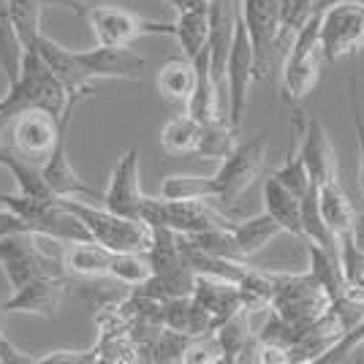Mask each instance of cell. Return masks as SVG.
<instances>
[{
  "instance_id": "1",
  "label": "cell",
  "mask_w": 364,
  "mask_h": 364,
  "mask_svg": "<svg viewBox=\"0 0 364 364\" xmlns=\"http://www.w3.org/2000/svg\"><path fill=\"white\" fill-rule=\"evenodd\" d=\"M65 101H68V92L58 82V76L49 71L44 58L36 49H25L19 74L14 82H9V92L0 98V114L11 120L25 109H44L49 114L60 117Z\"/></svg>"
},
{
  "instance_id": "2",
  "label": "cell",
  "mask_w": 364,
  "mask_h": 364,
  "mask_svg": "<svg viewBox=\"0 0 364 364\" xmlns=\"http://www.w3.org/2000/svg\"><path fill=\"white\" fill-rule=\"evenodd\" d=\"M269 310L289 323L294 329L296 343H299L321 318H326L332 313V299L310 269L291 274L280 272V280H277L272 299H269Z\"/></svg>"
},
{
  "instance_id": "3",
  "label": "cell",
  "mask_w": 364,
  "mask_h": 364,
  "mask_svg": "<svg viewBox=\"0 0 364 364\" xmlns=\"http://www.w3.org/2000/svg\"><path fill=\"white\" fill-rule=\"evenodd\" d=\"M58 201L71 215H76V220L87 228L92 242L104 245L114 253H147L152 242V226H147L144 220L122 218L107 207H95L79 198H58Z\"/></svg>"
},
{
  "instance_id": "4",
  "label": "cell",
  "mask_w": 364,
  "mask_h": 364,
  "mask_svg": "<svg viewBox=\"0 0 364 364\" xmlns=\"http://www.w3.org/2000/svg\"><path fill=\"white\" fill-rule=\"evenodd\" d=\"M321 14L313 11L307 14L302 25L294 33V41L283 63V76H280V98L296 107L302 104L310 92L318 87L321 68H323V49H321Z\"/></svg>"
},
{
  "instance_id": "5",
  "label": "cell",
  "mask_w": 364,
  "mask_h": 364,
  "mask_svg": "<svg viewBox=\"0 0 364 364\" xmlns=\"http://www.w3.org/2000/svg\"><path fill=\"white\" fill-rule=\"evenodd\" d=\"M60 240H52L36 231H19L0 240V267L11 291L22 289L33 277L41 274H65L63 253L55 247Z\"/></svg>"
},
{
  "instance_id": "6",
  "label": "cell",
  "mask_w": 364,
  "mask_h": 364,
  "mask_svg": "<svg viewBox=\"0 0 364 364\" xmlns=\"http://www.w3.org/2000/svg\"><path fill=\"white\" fill-rule=\"evenodd\" d=\"M264 166H267V131H258L247 141H237V147L220 161L218 171L210 177L215 201L234 204L261 177Z\"/></svg>"
},
{
  "instance_id": "7",
  "label": "cell",
  "mask_w": 364,
  "mask_h": 364,
  "mask_svg": "<svg viewBox=\"0 0 364 364\" xmlns=\"http://www.w3.org/2000/svg\"><path fill=\"white\" fill-rule=\"evenodd\" d=\"M240 3V16H242L250 44H253V58H256V79H264L269 74V65L274 60V52L280 49V41L289 36L283 28V14H286V0H237Z\"/></svg>"
},
{
  "instance_id": "8",
  "label": "cell",
  "mask_w": 364,
  "mask_h": 364,
  "mask_svg": "<svg viewBox=\"0 0 364 364\" xmlns=\"http://www.w3.org/2000/svg\"><path fill=\"white\" fill-rule=\"evenodd\" d=\"M92 28L95 41L104 46H131L144 36H174V22H158L147 19L125 9H112V6H98L85 11Z\"/></svg>"
},
{
  "instance_id": "9",
  "label": "cell",
  "mask_w": 364,
  "mask_h": 364,
  "mask_svg": "<svg viewBox=\"0 0 364 364\" xmlns=\"http://www.w3.org/2000/svg\"><path fill=\"white\" fill-rule=\"evenodd\" d=\"M321 14V49L323 60L337 63L364 49V6L359 3H334Z\"/></svg>"
},
{
  "instance_id": "10",
  "label": "cell",
  "mask_w": 364,
  "mask_h": 364,
  "mask_svg": "<svg viewBox=\"0 0 364 364\" xmlns=\"http://www.w3.org/2000/svg\"><path fill=\"white\" fill-rule=\"evenodd\" d=\"M228 82V109L226 120L231 128H240L247 112V95H250V85L256 82V58H253V44L245 28L242 16L237 19L234 28V38H231V49L226 58V76Z\"/></svg>"
},
{
  "instance_id": "11",
  "label": "cell",
  "mask_w": 364,
  "mask_h": 364,
  "mask_svg": "<svg viewBox=\"0 0 364 364\" xmlns=\"http://www.w3.org/2000/svg\"><path fill=\"white\" fill-rule=\"evenodd\" d=\"M58 128H60V117L49 114L44 109H25L11 117L6 136L16 155L41 166L58 141Z\"/></svg>"
},
{
  "instance_id": "12",
  "label": "cell",
  "mask_w": 364,
  "mask_h": 364,
  "mask_svg": "<svg viewBox=\"0 0 364 364\" xmlns=\"http://www.w3.org/2000/svg\"><path fill=\"white\" fill-rule=\"evenodd\" d=\"M291 125L296 131V150L310 171V180L316 185L340 180L337 177V152H334V144L329 141V134L321 125V120L307 114L304 109H296L291 117Z\"/></svg>"
},
{
  "instance_id": "13",
  "label": "cell",
  "mask_w": 364,
  "mask_h": 364,
  "mask_svg": "<svg viewBox=\"0 0 364 364\" xmlns=\"http://www.w3.org/2000/svg\"><path fill=\"white\" fill-rule=\"evenodd\" d=\"M101 201L112 213L141 220L144 193H141V177H139V150L122 152V158L112 168L109 188L104 191Z\"/></svg>"
},
{
  "instance_id": "14",
  "label": "cell",
  "mask_w": 364,
  "mask_h": 364,
  "mask_svg": "<svg viewBox=\"0 0 364 364\" xmlns=\"http://www.w3.org/2000/svg\"><path fill=\"white\" fill-rule=\"evenodd\" d=\"M79 63L85 65V71L92 82L101 79H128V82H141V71L147 60L136 55L128 46H104L98 44L95 49H76Z\"/></svg>"
},
{
  "instance_id": "15",
  "label": "cell",
  "mask_w": 364,
  "mask_h": 364,
  "mask_svg": "<svg viewBox=\"0 0 364 364\" xmlns=\"http://www.w3.org/2000/svg\"><path fill=\"white\" fill-rule=\"evenodd\" d=\"M65 296V274H41L14 291L11 299L3 302L6 313H31V316H52Z\"/></svg>"
},
{
  "instance_id": "16",
  "label": "cell",
  "mask_w": 364,
  "mask_h": 364,
  "mask_svg": "<svg viewBox=\"0 0 364 364\" xmlns=\"http://www.w3.org/2000/svg\"><path fill=\"white\" fill-rule=\"evenodd\" d=\"M36 52L44 58L49 71L58 76V82L65 87V92H90V95H95V82L87 76L85 65L79 63L76 49L58 44L55 38L41 33V38L36 41Z\"/></svg>"
},
{
  "instance_id": "17",
  "label": "cell",
  "mask_w": 364,
  "mask_h": 364,
  "mask_svg": "<svg viewBox=\"0 0 364 364\" xmlns=\"http://www.w3.org/2000/svg\"><path fill=\"white\" fill-rule=\"evenodd\" d=\"M196 87L191 92L188 98V114L193 117L196 122H218V120H226L223 114V107H220V92H218V82L213 76V68H210V52L204 49L198 55L196 60Z\"/></svg>"
},
{
  "instance_id": "18",
  "label": "cell",
  "mask_w": 364,
  "mask_h": 364,
  "mask_svg": "<svg viewBox=\"0 0 364 364\" xmlns=\"http://www.w3.org/2000/svg\"><path fill=\"white\" fill-rule=\"evenodd\" d=\"M261 198H264V213L272 215L277 226L289 234L302 237V201L294 196L289 188H283L272 174L261 185Z\"/></svg>"
},
{
  "instance_id": "19",
  "label": "cell",
  "mask_w": 364,
  "mask_h": 364,
  "mask_svg": "<svg viewBox=\"0 0 364 364\" xmlns=\"http://www.w3.org/2000/svg\"><path fill=\"white\" fill-rule=\"evenodd\" d=\"M112 253L114 250L92 242V240L68 242V247L63 250V267H65V272L76 274V277H109Z\"/></svg>"
},
{
  "instance_id": "20",
  "label": "cell",
  "mask_w": 364,
  "mask_h": 364,
  "mask_svg": "<svg viewBox=\"0 0 364 364\" xmlns=\"http://www.w3.org/2000/svg\"><path fill=\"white\" fill-rule=\"evenodd\" d=\"M318 210L323 223L329 226V231H332L337 240L343 234H348L350 228H353V223H356V210H353V204L346 196L340 180H329L323 182V185H318Z\"/></svg>"
},
{
  "instance_id": "21",
  "label": "cell",
  "mask_w": 364,
  "mask_h": 364,
  "mask_svg": "<svg viewBox=\"0 0 364 364\" xmlns=\"http://www.w3.org/2000/svg\"><path fill=\"white\" fill-rule=\"evenodd\" d=\"M207 36H210V11H207V3L193 6V9L177 14V19H174V36L171 38H177L182 55L188 60H196L198 55L207 49Z\"/></svg>"
},
{
  "instance_id": "22",
  "label": "cell",
  "mask_w": 364,
  "mask_h": 364,
  "mask_svg": "<svg viewBox=\"0 0 364 364\" xmlns=\"http://www.w3.org/2000/svg\"><path fill=\"white\" fill-rule=\"evenodd\" d=\"M155 87L171 104H188L191 92L196 87V65H193V60H188L185 55L166 60L158 68Z\"/></svg>"
},
{
  "instance_id": "23",
  "label": "cell",
  "mask_w": 364,
  "mask_h": 364,
  "mask_svg": "<svg viewBox=\"0 0 364 364\" xmlns=\"http://www.w3.org/2000/svg\"><path fill=\"white\" fill-rule=\"evenodd\" d=\"M231 234H234V240L240 245L242 256L250 258L256 256L258 250H264L277 234H283V228L277 226V220H274L272 215L261 213L256 218H247V220H237L231 226Z\"/></svg>"
},
{
  "instance_id": "24",
  "label": "cell",
  "mask_w": 364,
  "mask_h": 364,
  "mask_svg": "<svg viewBox=\"0 0 364 364\" xmlns=\"http://www.w3.org/2000/svg\"><path fill=\"white\" fill-rule=\"evenodd\" d=\"M41 11H44V3L41 0H9V16H11V25L14 33L25 49H36V41L41 38Z\"/></svg>"
},
{
  "instance_id": "25",
  "label": "cell",
  "mask_w": 364,
  "mask_h": 364,
  "mask_svg": "<svg viewBox=\"0 0 364 364\" xmlns=\"http://www.w3.org/2000/svg\"><path fill=\"white\" fill-rule=\"evenodd\" d=\"M234 147H237V128H231L228 120L201 122V134H198L193 155L201 161H223Z\"/></svg>"
},
{
  "instance_id": "26",
  "label": "cell",
  "mask_w": 364,
  "mask_h": 364,
  "mask_svg": "<svg viewBox=\"0 0 364 364\" xmlns=\"http://www.w3.org/2000/svg\"><path fill=\"white\" fill-rule=\"evenodd\" d=\"M201 134V122H196L188 112L180 117H171L161 131V147L168 155H193Z\"/></svg>"
},
{
  "instance_id": "27",
  "label": "cell",
  "mask_w": 364,
  "mask_h": 364,
  "mask_svg": "<svg viewBox=\"0 0 364 364\" xmlns=\"http://www.w3.org/2000/svg\"><path fill=\"white\" fill-rule=\"evenodd\" d=\"M19 63H22V44L9 16V0H0V71L9 82H14L19 74Z\"/></svg>"
},
{
  "instance_id": "28",
  "label": "cell",
  "mask_w": 364,
  "mask_h": 364,
  "mask_svg": "<svg viewBox=\"0 0 364 364\" xmlns=\"http://www.w3.org/2000/svg\"><path fill=\"white\" fill-rule=\"evenodd\" d=\"M152 274V267L147 261V253H112L109 264V277L122 286L136 289Z\"/></svg>"
},
{
  "instance_id": "29",
  "label": "cell",
  "mask_w": 364,
  "mask_h": 364,
  "mask_svg": "<svg viewBox=\"0 0 364 364\" xmlns=\"http://www.w3.org/2000/svg\"><path fill=\"white\" fill-rule=\"evenodd\" d=\"M161 196L171 198V201H182V198H215V193H213L210 177L177 174V177H166V180H164Z\"/></svg>"
},
{
  "instance_id": "30",
  "label": "cell",
  "mask_w": 364,
  "mask_h": 364,
  "mask_svg": "<svg viewBox=\"0 0 364 364\" xmlns=\"http://www.w3.org/2000/svg\"><path fill=\"white\" fill-rule=\"evenodd\" d=\"M272 177L283 188H289L294 196H304V191L310 188V185H316V182L310 180V171H307V166H304L302 155H299V150H294L286 155V161L280 164V166L272 171Z\"/></svg>"
},
{
  "instance_id": "31",
  "label": "cell",
  "mask_w": 364,
  "mask_h": 364,
  "mask_svg": "<svg viewBox=\"0 0 364 364\" xmlns=\"http://www.w3.org/2000/svg\"><path fill=\"white\" fill-rule=\"evenodd\" d=\"M36 362H46V364H87V362H98V353L95 350H52L46 356H38Z\"/></svg>"
},
{
  "instance_id": "32",
  "label": "cell",
  "mask_w": 364,
  "mask_h": 364,
  "mask_svg": "<svg viewBox=\"0 0 364 364\" xmlns=\"http://www.w3.org/2000/svg\"><path fill=\"white\" fill-rule=\"evenodd\" d=\"M350 92H353V125H356V144H359V182H362L364 193V114L359 95H356V79L350 82Z\"/></svg>"
},
{
  "instance_id": "33",
  "label": "cell",
  "mask_w": 364,
  "mask_h": 364,
  "mask_svg": "<svg viewBox=\"0 0 364 364\" xmlns=\"http://www.w3.org/2000/svg\"><path fill=\"white\" fill-rule=\"evenodd\" d=\"M19 231H33V228L22 215H16L14 210L3 207L0 210V240L3 237H11V234H19Z\"/></svg>"
},
{
  "instance_id": "34",
  "label": "cell",
  "mask_w": 364,
  "mask_h": 364,
  "mask_svg": "<svg viewBox=\"0 0 364 364\" xmlns=\"http://www.w3.org/2000/svg\"><path fill=\"white\" fill-rule=\"evenodd\" d=\"M0 362L6 364H25V362H33L31 356H25L22 350L16 348L14 343L9 340V334L3 332V323H0Z\"/></svg>"
},
{
  "instance_id": "35",
  "label": "cell",
  "mask_w": 364,
  "mask_h": 364,
  "mask_svg": "<svg viewBox=\"0 0 364 364\" xmlns=\"http://www.w3.org/2000/svg\"><path fill=\"white\" fill-rule=\"evenodd\" d=\"M350 240H353V245L364 253V210L356 213V223L350 228Z\"/></svg>"
},
{
  "instance_id": "36",
  "label": "cell",
  "mask_w": 364,
  "mask_h": 364,
  "mask_svg": "<svg viewBox=\"0 0 364 364\" xmlns=\"http://www.w3.org/2000/svg\"><path fill=\"white\" fill-rule=\"evenodd\" d=\"M46 6H63V9H71V11H76V14H85V9H82V0H41Z\"/></svg>"
},
{
  "instance_id": "37",
  "label": "cell",
  "mask_w": 364,
  "mask_h": 364,
  "mask_svg": "<svg viewBox=\"0 0 364 364\" xmlns=\"http://www.w3.org/2000/svg\"><path fill=\"white\" fill-rule=\"evenodd\" d=\"M168 6L180 14V11H188V9H193V6H201V3H207V0H166Z\"/></svg>"
},
{
  "instance_id": "38",
  "label": "cell",
  "mask_w": 364,
  "mask_h": 364,
  "mask_svg": "<svg viewBox=\"0 0 364 364\" xmlns=\"http://www.w3.org/2000/svg\"><path fill=\"white\" fill-rule=\"evenodd\" d=\"M3 318H6V310H3V302H0V323H3Z\"/></svg>"
}]
</instances>
